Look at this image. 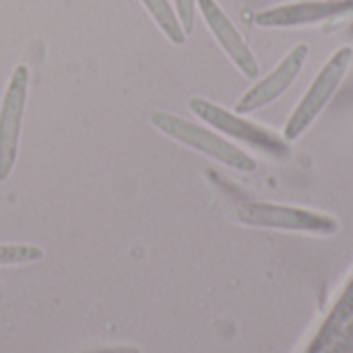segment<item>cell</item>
I'll return each mask as SVG.
<instances>
[{"instance_id":"obj_2","label":"cell","mask_w":353,"mask_h":353,"mask_svg":"<svg viewBox=\"0 0 353 353\" xmlns=\"http://www.w3.org/2000/svg\"><path fill=\"white\" fill-rule=\"evenodd\" d=\"M151 124L161 130L163 134L172 137L174 141L232 168L238 172H254L256 170V161L244 153L240 147H236L234 143H230L228 139L215 134L213 130H207L190 120H184L180 116L168 114V112H153L151 114Z\"/></svg>"},{"instance_id":"obj_11","label":"cell","mask_w":353,"mask_h":353,"mask_svg":"<svg viewBox=\"0 0 353 353\" xmlns=\"http://www.w3.org/2000/svg\"><path fill=\"white\" fill-rule=\"evenodd\" d=\"M43 256L39 246L29 244H0V265H25L35 263Z\"/></svg>"},{"instance_id":"obj_5","label":"cell","mask_w":353,"mask_h":353,"mask_svg":"<svg viewBox=\"0 0 353 353\" xmlns=\"http://www.w3.org/2000/svg\"><path fill=\"white\" fill-rule=\"evenodd\" d=\"M27 85H29V68L25 64H19L10 74V81L6 85L0 103V182H4L10 176L17 161Z\"/></svg>"},{"instance_id":"obj_9","label":"cell","mask_w":353,"mask_h":353,"mask_svg":"<svg viewBox=\"0 0 353 353\" xmlns=\"http://www.w3.org/2000/svg\"><path fill=\"white\" fill-rule=\"evenodd\" d=\"M308 353H353V279L310 343Z\"/></svg>"},{"instance_id":"obj_4","label":"cell","mask_w":353,"mask_h":353,"mask_svg":"<svg viewBox=\"0 0 353 353\" xmlns=\"http://www.w3.org/2000/svg\"><path fill=\"white\" fill-rule=\"evenodd\" d=\"M188 108L192 110L194 116L205 120L209 126H213L221 134L242 141V143L250 145L252 149H259L271 157L285 159L292 153V147L283 137L275 134L273 130H269L256 122L242 118L236 112H228L225 108H221L205 97H192L188 101Z\"/></svg>"},{"instance_id":"obj_12","label":"cell","mask_w":353,"mask_h":353,"mask_svg":"<svg viewBox=\"0 0 353 353\" xmlns=\"http://www.w3.org/2000/svg\"><path fill=\"white\" fill-rule=\"evenodd\" d=\"M176 4V14L182 23L184 33H192L194 29V17H196V0H174Z\"/></svg>"},{"instance_id":"obj_6","label":"cell","mask_w":353,"mask_h":353,"mask_svg":"<svg viewBox=\"0 0 353 353\" xmlns=\"http://www.w3.org/2000/svg\"><path fill=\"white\" fill-rule=\"evenodd\" d=\"M310 54V46L308 43H298L294 46L281 60L279 64L261 81H256V85H252L236 103V114L246 116L252 114L256 110H263L271 103H275L300 77L306 60Z\"/></svg>"},{"instance_id":"obj_1","label":"cell","mask_w":353,"mask_h":353,"mask_svg":"<svg viewBox=\"0 0 353 353\" xmlns=\"http://www.w3.org/2000/svg\"><path fill=\"white\" fill-rule=\"evenodd\" d=\"M352 60L353 50L350 46H343V48L335 50L333 56L327 60V64L319 70L312 85L308 87V91L304 93V97L300 99V103L296 105V110L292 112V116L285 122L283 139L288 143L300 139L316 122V118L323 114V110L329 105V101L339 91V87L350 70Z\"/></svg>"},{"instance_id":"obj_3","label":"cell","mask_w":353,"mask_h":353,"mask_svg":"<svg viewBox=\"0 0 353 353\" xmlns=\"http://www.w3.org/2000/svg\"><path fill=\"white\" fill-rule=\"evenodd\" d=\"M234 217L242 225L265 230L300 232L316 236H333L339 232V221L327 213L275 203H244L234 211Z\"/></svg>"},{"instance_id":"obj_7","label":"cell","mask_w":353,"mask_h":353,"mask_svg":"<svg viewBox=\"0 0 353 353\" xmlns=\"http://www.w3.org/2000/svg\"><path fill=\"white\" fill-rule=\"evenodd\" d=\"M353 14V0H304L265 8L254 14V23L265 29H285L319 25L331 19H343Z\"/></svg>"},{"instance_id":"obj_10","label":"cell","mask_w":353,"mask_h":353,"mask_svg":"<svg viewBox=\"0 0 353 353\" xmlns=\"http://www.w3.org/2000/svg\"><path fill=\"white\" fill-rule=\"evenodd\" d=\"M141 2L172 43L182 46L186 41V33H184L182 23L176 14V8L168 0H141Z\"/></svg>"},{"instance_id":"obj_13","label":"cell","mask_w":353,"mask_h":353,"mask_svg":"<svg viewBox=\"0 0 353 353\" xmlns=\"http://www.w3.org/2000/svg\"><path fill=\"white\" fill-rule=\"evenodd\" d=\"M0 290H2V283H0Z\"/></svg>"},{"instance_id":"obj_8","label":"cell","mask_w":353,"mask_h":353,"mask_svg":"<svg viewBox=\"0 0 353 353\" xmlns=\"http://www.w3.org/2000/svg\"><path fill=\"white\" fill-rule=\"evenodd\" d=\"M196 6L207 23L209 31L213 33V37L217 39L221 50L228 54V58L234 62V66L244 77L256 79L261 72L259 60H256L254 52L250 50V46L246 43L244 35L238 31V27L232 23V19L225 14V10L215 0H196Z\"/></svg>"}]
</instances>
